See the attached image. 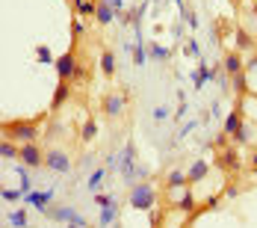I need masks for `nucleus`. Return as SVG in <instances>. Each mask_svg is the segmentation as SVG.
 <instances>
[{
  "instance_id": "1",
  "label": "nucleus",
  "mask_w": 257,
  "mask_h": 228,
  "mask_svg": "<svg viewBox=\"0 0 257 228\" xmlns=\"http://www.w3.org/2000/svg\"><path fill=\"white\" fill-rule=\"evenodd\" d=\"M127 204H130V207H136V210H154L157 187H154V184H148V181L133 184V187H130V193H127Z\"/></svg>"
},
{
  "instance_id": "2",
  "label": "nucleus",
  "mask_w": 257,
  "mask_h": 228,
  "mask_svg": "<svg viewBox=\"0 0 257 228\" xmlns=\"http://www.w3.org/2000/svg\"><path fill=\"white\" fill-rule=\"evenodd\" d=\"M3 139H12L18 145L36 142L39 139V127L33 122H9V125H3Z\"/></svg>"
},
{
  "instance_id": "3",
  "label": "nucleus",
  "mask_w": 257,
  "mask_h": 228,
  "mask_svg": "<svg viewBox=\"0 0 257 228\" xmlns=\"http://www.w3.org/2000/svg\"><path fill=\"white\" fill-rule=\"evenodd\" d=\"M45 166L51 169V172H56V175H71V157L62 151V148H53V151L45 154Z\"/></svg>"
},
{
  "instance_id": "4",
  "label": "nucleus",
  "mask_w": 257,
  "mask_h": 228,
  "mask_svg": "<svg viewBox=\"0 0 257 228\" xmlns=\"http://www.w3.org/2000/svg\"><path fill=\"white\" fill-rule=\"evenodd\" d=\"M216 166L222 169V172H242V157H239V148H233V145H228V148H222L219 151V157H216Z\"/></svg>"
},
{
  "instance_id": "5",
  "label": "nucleus",
  "mask_w": 257,
  "mask_h": 228,
  "mask_svg": "<svg viewBox=\"0 0 257 228\" xmlns=\"http://www.w3.org/2000/svg\"><path fill=\"white\" fill-rule=\"evenodd\" d=\"M127 101H130V98L124 95V92H109V95H103V101H101L103 116H106V119H118V116L124 113Z\"/></svg>"
},
{
  "instance_id": "6",
  "label": "nucleus",
  "mask_w": 257,
  "mask_h": 228,
  "mask_svg": "<svg viewBox=\"0 0 257 228\" xmlns=\"http://www.w3.org/2000/svg\"><path fill=\"white\" fill-rule=\"evenodd\" d=\"M18 163L27 166V169H39V166H45V151L39 148V142H27V145H21Z\"/></svg>"
},
{
  "instance_id": "7",
  "label": "nucleus",
  "mask_w": 257,
  "mask_h": 228,
  "mask_svg": "<svg viewBox=\"0 0 257 228\" xmlns=\"http://www.w3.org/2000/svg\"><path fill=\"white\" fill-rule=\"evenodd\" d=\"M118 169H121V175H124V181H127V184H133V181H136V145H133V142H127V145H124Z\"/></svg>"
},
{
  "instance_id": "8",
  "label": "nucleus",
  "mask_w": 257,
  "mask_h": 228,
  "mask_svg": "<svg viewBox=\"0 0 257 228\" xmlns=\"http://www.w3.org/2000/svg\"><path fill=\"white\" fill-rule=\"evenodd\" d=\"M53 68H56V77H59V80H71L74 68H77V56H74V51H68V53H62V56H56Z\"/></svg>"
},
{
  "instance_id": "9",
  "label": "nucleus",
  "mask_w": 257,
  "mask_h": 228,
  "mask_svg": "<svg viewBox=\"0 0 257 228\" xmlns=\"http://www.w3.org/2000/svg\"><path fill=\"white\" fill-rule=\"evenodd\" d=\"M45 216H51V219H56V222H74V219H80L83 213H80L77 207H71V204H62V207H48L45 210Z\"/></svg>"
},
{
  "instance_id": "10",
  "label": "nucleus",
  "mask_w": 257,
  "mask_h": 228,
  "mask_svg": "<svg viewBox=\"0 0 257 228\" xmlns=\"http://www.w3.org/2000/svg\"><path fill=\"white\" fill-rule=\"evenodd\" d=\"M242 107H245V104H242V98H239V104H236L231 113L225 116V125H222V133H225V136H233V133H236V127L245 122V116H242Z\"/></svg>"
},
{
  "instance_id": "11",
  "label": "nucleus",
  "mask_w": 257,
  "mask_h": 228,
  "mask_svg": "<svg viewBox=\"0 0 257 228\" xmlns=\"http://www.w3.org/2000/svg\"><path fill=\"white\" fill-rule=\"evenodd\" d=\"M254 36L251 33H245V27H236V33H233V51L236 53H254Z\"/></svg>"
},
{
  "instance_id": "12",
  "label": "nucleus",
  "mask_w": 257,
  "mask_h": 228,
  "mask_svg": "<svg viewBox=\"0 0 257 228\" xmlns=\"http://www.w3.org/2000/svg\"><path fill=\"white\" fill-rule=\"evenodd\" d=\"M222 68H225V74H228V77L239 74V71H245V59H242V53L228 51L225 56H222Z\"/></svg>"
},
{
  "instance_id": "13",
  "label": "nucleus",
  "mask_w": 257,
  "mask_h": 228,
  "mask_svg": "<svg viewBox=\"0 0 257 228\" xmlns=\"http://www.w3.org/2000/svg\"><path fill=\"white\" fill-rule=\"evenodd\" d=\"M53 196H56V190H45V193H36V190H33V193H27L24 196V202L33 204V210H42V213H45L48 204L53 202Z\"/></svg>"
},
{
  "instance_id": "14",
  "label": "nucleus",
  "mask_w": 257,
  "mask_h": 228,
  "mask_svg": "<svg viewBox=\"0 0 257 228\" xmlns=\"http://www.w3.org/2000/svg\"><path fill=\"white\" fill-rule=\"evenodd\" d=\"M71 98V83L68 80H56V89H53V98H51V107L53 110H59L62 104Z\"/></svg>"
},
{
  "instance_id": "15",
  "label": "nucleus",
  "mask_w": 257,
  "mask_h": 228,
  "mask_svg": "<svg viewBox=\"0 0 257 228\" xmlns=\"http://www.w3.org/2000/svg\"><path fill=\"white\" fill-rule=\"evenodd\" d=\"M115 18H118V12H115V9H112L106 0H98V9H95V21H98L101 27H106V24H112Z\"/></svg>"
},
{
  "instance_id": "16",
  "label": "nucleus",
  "mask_w": 257,
  "mask_h": 228,
  "mask_svg": "<svg viewBox=\"0 0 257 228\" xmlns=\"http://www.w3.org/2000/svg\"><path fill=\"white\" fill-rule=\"evenodd\" d=\"M210 175V163L207 160H195L189 169H186V178H189V184H198V181H204Z\"/></svg>"
},
{
  "instance_id": "17",
  "label": "nucleus",
  "mask_w": 257,
  "mask_h": 228,
  "mask_svg": "<svg viewBox=\"0 0 257 228\" xmlns=\"http://www.w3.org/2000/svg\"><path fill=\"white\" fill-rule=\"evenodd\" d=\"M231 86H233V95H236V98H245V95L251 92V83H248V74H245V71L233 74L231 77Z\"/></svg>"
},
{
  "instance_id": "18",
  "label": "nucleus",
  "mask_w": 257,
  "mask_h": 228,
  "mask_svg": "<svg viewBox=\"0 0 257 228\" xmlns=\"http://www.w3.org/2000/svg\"><path fill=\"white\" fill-rule=\"evenodd\" d=\"M118 222V204H112V207H101V213H98V225L101 228H109Z\"/></svg>"
},
{
  "instance_id": "19",
  "label": "nucleus",
  "mask_w": 257,
  "mask_h": 228,
  "mask_svg": "<svg viewBox=\"0 0 257 228\" xmlns=\"http://www.w3.org/2000/svg\"><path fill=\"white\" fill-rule=\"evenodd\" d=\"M18 154H21V145H18V142H12V139H3V142H0V157H3L6 163L18 160Z\"/></svg>"
},
{
  "instance_id": "20",
  "label": "nucleus",
  "mask_w": 257,
  "mask_h": 228,
  "mask_svg": "<svg viewBox=\"0 0 257 228\" xmlns=\"http://www.w3.org/2000/svg\"><path fill=\"white\" fill-rule=\"evenodd\" d=\"M172 56V48H163L160 42H148V59H154V62H166Z\"/></svg>"
},
{
  "instance_id": "21",
  "label": "nucleus",
  "mask_w": 257,
  "mask_h": 228,
  "mask_svg": "<svg viewBox=\"0 0 257 228\" xmlns=\"http://www.w3.org/2000/svg\"><path fill=\"white\" fill-rule=\"evenodd\" d=\"M251 136H254V130H251V127H248V125H245V122H242V125L236 127V133H233L231 139H233V145L239 148V145H248V142H254Z\"/></svg>"
},
{
  "instance_id": "22",
  "label": "nucleus",
  "mask_w": 257,
  "mask_h": 228,
  "mask_svg": "<svg viewBox=\"0 0 257 228\" xmlns=\"http://www.w3.org/2000/svg\"><path fill=\"white\" fill-rule=\"evenodd\" d=\"M133 62L136 65H145L148 62V42L145 39H136L133 42Z\"/></svg>"
},
{
  "instance_id": "23",
  "label": "nucleus",
  "mask_w": 257,
  "mask_h": 228,
  "mask_svg": "<svg viewBox=\"0 0 257 228\" xmlns=\"http://www.w3.org/2000/svg\"><path fill=\"white\" fill-rule=\"evenodd\" d=\"M95 136H98V122L95 119H86L83 127H80V142H95Z\"/></svg>"
},
{
  "instance_id": "24",
  "label": "nucleus",
  "mask_w": 257,
  "mask_h": 228,
  "mask_svg": "<svg viewBox=\"0 0 257 228\" xmlns=\"http://www.w3.org/2000/svg\"><path fill=\"white\" fill-rule=\"evenodd\" d=\"M166 187H189V178H186V172L183 169H172L169 175H166Z\"/></svg>"
},
{
  "instance_id": "25",
  "label": "nucleus",
  "mask_w": 257,
  "mask_h": 228,
  "mask_svg": "<svg viewBox=\"0 0 257 228\" xmlns=\"http://www.w3.org/2000/svg\"><path fill=\"white\" fill-rule=\"evenodd\" d=\"M101 71H103V77L115 74V53H112V51H103L101 53Z\"/></svg>"
},
{
  "instance_id": "26",
  "label": "nucleus",
  "mask_w": 257,
  "mask_h": 228,
  "mask_svg": "<svg viewBox=\"0 0 257 228\" xmlns=\"http://www.w3.org/2000/svg\"><path fill=\"white\" fill-rule=\"evenodd\" d=\"M106 181V169H95L92 172V178H89V193H101V184Z\"/></svg>"
},
{
  "instance_id": "27",
  "label": "nucleus",
  "mask_w": 257,
  "mask_h": 228,
  "mask_svg": "<svg viewBox=\"0 0 257 228\" xmlns=\"http://www.w3.org/2000/svg\"><path fill=\"white\" fill-rule=\"evenodd\" d=\"M6 222L12 228H27L30 225V219H27V210H12L9 216H6Z\"/></svg>"
},
{
  "instance_id": "28",
  "label": "nucleus",
  "mask_w": 257,
  "mask_h": 228,
  "mask_svg": "<svg viewBox=\"0 0 257 228\" xmlns=\"http://www.w3.org/2000/svg\"><path fill=\"white\" fill-rule=\"evenodd\" d=\"M207 80H213V68H207V65H201L198 71H192V83H195V89H201Z\"/></svg>"
},
{
  "instance_id": "29",
  "label": "nucleus",
  "mask_w": 257,
  "mask_h": 228,
  "mask_svg": "<svg viewBox=\"0 0 257 228\" xmlns=\"http://www.w3.org/2000/svg\"><path fill=\"white\" fill-rule=\"evenodd\" d=\"M74 9H77V15H92V18H95L98 0H77V3H74Z\"/></svg>"
},
{
  "instance_id": "30",
  "label": "nucleus",
  "mask_w": 257,
  "mask_h": 228,
  "mask_svg": "<svg viewBox=\"0 0 257 228\" xmlns=\"http://www.w3.org/2000/svg\"><path fill=\"white\" fill-rule=\"evenodd\" d=\"M36 56H39V62H42V65H51V62H56L48 45H39V48H36Z\"/></svg>"
},
{
  "instance_id": "31",
  "label": "nucleus",
  "mask_w": 257,
  "mask_h": 228,
  "mask_svg": "<svg viewBox=\"0 0 257 228\" xmlns=\"http://www.w3.org/2000/svg\"><path fill=\"white\" fill-rule=\"evenodd\" d=\"M95 202H98V207H112L115 204V196L112 193H95Z\"/></svg>"
},
{
  "instance_id": "32",
  "label": "nucleus",
  "mask_w": 257,
  "mask_h": 228,
  "mask_svg": "<svg viewBox=\"0 0 257 228\" xmlns=\"http://www.w3.org/2000/svg\"><path fill=\"white\" fill-rule=\"evenodd\" d=\"M175 207H178V210H195V199H192V193H186L183 199H178Z\"/></svg>"
},
{
  "instance_id": "33",
  "label": "nucleus",
  "mask_w": 257,
  "mask_h": 228,
  "mask_svg": "<svg viewBox=\"0 0 257 228\" xmlns=\"http://www.w3.org/2000/svg\"><path fill=\"white\" fill-rule=\"evenodd\" d=\"M18 199H24L21 190H9V187H3V202H18Z\"/></svg>"
},
{
  "instance_id": "34",
  "label": "nucleus",
  "mask_w": 257,
  "mask_h": 228,
  "mask_svg": "<svg viewBox=\"0 0 257 228\" xmlns=\"http://www.w3.org/2000/svg\"><path fill=\"white\" fill-rule=\"evenodd\" d=\"M186 53H189V56H198V59H201V48H198V42H195V39H189V42H186Z\"/></svg>"
},
{
  "instance_id": "35",
  "label": "nucleus",
  "mask_w": 257,
  "mask_h": 228,
  "mask_svg": "<svg viewBox=\"0 0 257 228\" xmlns=\"http://www.w3.org/2000/svg\"><path fill=\"white\" fill-rule=\"evenodd\" d=\"M83 77H86V65H83V62H77V68H74V74H71V80H68V83H80Z\"/></svg>"
},
{
  "instance_id": "36",
  "label": "nucleus",
  "mask_w": 257,
  "mask_h": 228,
  "mask_svg": "<svg viewBox=\"0 0 257 228\" xmlns=\"http://www.w3.org/2000/svg\"><path fill=\"white\" fill-rule=\"evenodd\" d=\"M151 116H154V122H166L169 119V107H157Z\"/></svg>"
},
{
  "instance_id": "37",
  "label": "nucleus",
  "mask_w": 257,
  "mask_h": 228,
  "mask_svg": "<svg viewBox=\"0 0 257 228\" xmlns=\"http://www.w3.org/2000/svg\"><path fill=\"white\" fill-rule=\"evenodd\" d=\"M183 21H186L189 30H198V15H195V12H186V18H183Z\"/></svg>"
},
{
  "instance_id": "38",
  "label": "nucleus",
  "mask_w": 257,
  "mask_h": 228,
  "mask_svg": "<svg viewBox=\"0 0 257 228\" xmlns=\"http://www.w3.org/2000/svg\"><path fill=\"white\" fill-rule=\"evenodd\" d=\"M222 196H225V199H236V196H239V187H236V184H228Z\"/></svg>"
},
{
  "instance_id": "39",
  "label": "nucleus",
  "mask_w": 257,
  "mask_h": 228,
  "mask_svg": "<svg viewBox=\"0 0 257 228\" xmlns=\"http://www.w3.org/2000/svg\"><path fill=\"white\" fill-rule=\"evenodd\" d=\"M219 202H222V196H210V199L204 202V210H216V207H219Z\"/></svg>"
},
{
  "instance_id": "40",
  "label": "nucleus",
  "mask_w": 257,
  "mask_h": 228,
  "mask_svg": "<svg viewBox=\"0 0 257 228\" xmlns=\"http://www.w3.org/2000/svg\"><path fill=\"white\" fill-rule=\"evenodd\" d=\"M71 33H74V36H83V33H86V24H83V21H74V24H71Z\"/></svg>"
},
{
  "instance_id": "41",
  "label": "nucleus",
  "mask_w": 257,
  "mask_h": 228,
  "mask_svg": "<svg viewBox=\"0 0 257 228\" xmlns=\"http://www.w3.org/2000/svg\"><path fill=\"white\" fill-rule=\"evenodd\" d=\"M195 125H198V122H186V125L180 127V136H186V133H189V130H192Z\"/></svg>"
},
{
  "instance_id": "42",
  "label": "nucleus",
  "mask_w": 257,
  "mask_h": 228,
  "mask_svg": "<svg viewBox=\"0 0 257 228\" xmlns=\"http://www.w3.org/2000/svg\"><path fill=\"white\" fill-rule=\"evenodd\" d=\"M172 36H175V39H180V36H183V24H175V27H172Z\"/></svg>"
},
{
  "instance_id": "43",
  "label": "nucleus",
  "mask_w": 257,
  "mask_h": 228,
  "mask_svg": "<svg viewBox=\"0 0 257 228\" xmlns=\"http://www.w3.org/2000/svg\"><path fill=\"white\" fill-rule=\"evenodd\" d=\"M251 169H254V175H257V154L251 157Z\"/></svg>"
},
{
  "instance_id": "44",
  "label": "nucleus",
  "mask_w": 257,
  "mask_h": 228,
  "mask_svg": "<svg viewBox=\"0 0 257 228\" xmlns=\"http://www.w3.org/2000/svg\"><path fill=\"white\" fill-rule=\"evenodd\" d=\"M71 3H77V0H71Z\"/></svg>"
}]
</instances>
